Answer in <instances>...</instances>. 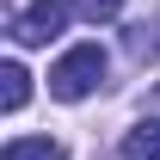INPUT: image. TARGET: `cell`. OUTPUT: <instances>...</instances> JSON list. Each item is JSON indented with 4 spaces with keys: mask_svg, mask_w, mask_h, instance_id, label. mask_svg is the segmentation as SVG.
Returning a JSON list of instances; mask_svg holds the SVG:
<instances>
[{
    "mask_svg": "<svg viewBox=\"0 0 160 160\" xmlns=\"http://www.w3.org/2000/svg\"><path fill=\"white\" fill-rule=\"evenodd\" d=\"M62 25H68V6H62V0H31L19 19H12V37H19L25 49H37V43L62 37Z\"/></svg>",
    "mask_w": 160,
    "mask_h": 160,
    "instance_id": "obj_2",
    "label": "cell"
},
{
    "mask_svg": "<svg viewBox=\"0 0 160 160\" xmlns=\"http://www.w3.org/2000/svg\"><path fill=\"white\" fill-rule=\"evenodd\" d=\"M154 49H160V37L148 31V25H142V31H129V56H154Z\"/></svg>",
    "mask_w": 160,
    "mask_h": 160,
    "instance_id": "obj_7",
    "label": "cell"
},
{
    "mask_svg": "<svg viewBox=\"0 0 160 160\" xmlns=\"http://www.w3.org/2000/svg\"><path fill=\"white\" fill-rule=\"evenodd\" d=\"M25 99H31V74L19 62H6L0 68V111H25Z\"/></svg>",
    "mask_w": 160,
    "mask_h": 160,
    "instance_id": "obj_4",
    "label": "cell"
},
{
    "mask_svg": "<svg viewBox=\"0 0 160 160\" xmlns=\"http://www.w3.org/2000/svg\"><path fill=\"white\" fill-rule=\"evenodd\" d=\"M68 12L86 19V25H105V19H117V12H123V0H68Z\"/></svg>",
    "mask_w": 160,
    "mask_h": 160,
    "instance_id": "obj_6",
    "label": "cell"
},
{
    "mask_svg": "<svg viewBox=\"0 0 160 160\" xmlns=\"http://www.w3.org/2000/svg\"><path fill=\"white\" fill-rule=\"evenodd\" d=\"M123 160H160V123H136L123 136Z\"/></svg>",
    "mask_w": 160,
    "mask_h": 160,
    "instance_id": "obj_5",
    "label": "cell"
},
{
    "mask_svg": "<svg viewBox=\"0 0 160 160\" xmlns=\"http://www.w3.org/2000/svg\"><path fill=\"white\" fill-rule=\"evenodd\" d=\"M99 80H105V49H99V43H74V49L49 68V92L74 105V99H86Z\"/></svg>",
    "mask_w": 160,
    "mask_h": 160,
    "instance_id": "obj_1",
    "label": "cell"
},
{
    "mask_svg": "<svg viewBox=\"0 0 160 160\" xmlns=\"http://www.w3.org/2000/svg\"><path fill=\"white\" fill-rule=\"evenodd\" d=\"M0 160H68V148L49 142V136H12L0 148Z\"/></svg>",
    "mask_w": 160,
    "mask_h": 160,
    "instance_id": "obj_3",
    "label": "cell"
}]
</instances>
